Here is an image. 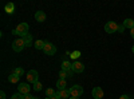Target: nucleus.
I'll list each match as a JSON object with an SVG mask.
<instances>
[{"label":"nucleus","instance_id":"nucleus-28","mask_svg":"<svg viewBox=\"0 0 134 99\" xmlns=\"http://www.w3.org/2000/svg\"><path fill=\"white\" fill-rule=\"evenodd\" d=\"M50 99H60V98L58 96V94H55V95H54V96H51Z\"/></svg>","mask_w":134,"mask_h":99},{"label":"nucleus","instance_id":"nucleus-13","mask_svg":"<svg viewBox=\"0 0 134 99\" xmlns=\"http://www.w3.org/2000/svg\"><path fill=\"white\" fill-rule=\"evenodd\" d=\"M62 70H64V71L72 70V63H70L69 60H64V62L62 63Z\"/></svg>","mask_w":134,"mask_h":99},{"label":"nucleus","instance_id":"nucleus-32","mask_svg":"<svg viewBox=\"0 0 134 99\" xmlns=\"http://www.w3.org/2000/svg\"><path fill=\"white\" fill-rule=\"evenodd\" d=\"M69 99H79V98H76V96H70Z\"/></svg>","mask_w":134,"mask_h":99},{"label":"nucleus","instance_id":"nucleus-18","mask_svg":"<svg viewBox=\"0 0 134 99\" xmlns=\"http://www.w3.org/2000/svg\"><path fill=\"white\" fill-rule=\"evenodd\" d=\"M44 44H46V42H44V40H36L34 46H35L36 50H43L44 48Z\"/></svg>","mask_w":134,"mask_h":99},{"label":"nucleus","instance_id":"nucleus-30","mask_svg":"<svg viewBox=\"0 0 134 99\" xmlns=\"http://www.w3.org/2000/svg\"><path fill=\"white\" fill-rule=\"evenodd\" d=\"M119 99H130L127 95H122V96H119Z\"/></svg>","mask_w":134,"mask_h":99},{"label":"nucleus","instance_id":"nucleus-5","mask_svg":"<svg viewBox=\"0 0 134 99\" xmlns=\"http://www.w3.org/2000/svg\"><path fill=\"white\" fill-rule=\"evenodd\" d=\"M43 52L46 54V55H52L57 52V47H55L52 43H50V42H46V44H44V48H43Z\"/></svg>","mask_w":134,"mask_h":99},{"label":"nucleus","instance_id":"nucleus-14","mask_svg":"<svg viewBox=\"0 0 134 99\" xmlns=\"http://www.w3.org/2000/svg\"><path fill=\"white\" fill-rule=\"evenodd\" d=\"M19 78H20V76H18L16 74H11L9 76H8V82L9 83H19Z\"/></svg>","mask_w":134,"mask_h":99},{"label":"nucleus","instance_id":"nucleus-27","mask_svg":"<svg viewBox=\"0 0 134 99\" xmlns=\"http://www.w3.org/2000/svg\"><path fill=\"white\" fill-rule=\"evenodd\" d=\"M24 99H34V96L31 94H27V95H24Z\"/></svg>","mask_w":134,"mask_h":99},{"label":"nucleus","instance_id":"nucleus-1","mask_svg":"<svg viewBox=\"0 0 134 99\" xmlns=\"http://www.w3.org/2000/svg\"><path fill=\"white\" fill-rule=\"evenodd\" d=\"M105 31L107 34H114V32H118V24L115 21H107L105 24Z\"/></svg>","mask_w":134,"mask_h":99},{"label":"nucleus","instance_id":"nucleus-35","mask_svg":"<svg viewBox=\"0 0 134 99\" xmlns=\"http://www.w3.org/2000/svg\"><path fill=\"white\" fill-rule=\"evenodd\" d=\"M46 99H50V98H46Z\"/></svg>","mask_w":134,"mask_h":99},{"label":"nucleus","instance_id":"nucleus-4","mask_svg":"<svg viewBox=\"0 0 134 99\" xmlns=\"http://www.w3.org/2000/svg\"><path fill=\"white\" fill-rule=\"evenodd\" d=\"M69 91H70V95H71V96H76V98H79V96L83 94V87H82V86L75 84V86H72V87H71V89H70Z\"/></svg>","mask_w":134,"mask_h":99},{"label":"nucleus","instance_id":"nucleus-7","mask_svg":"<svg viewBox=\"0 0 134 99\" xmlns=\"http://www.w3.org/2000/svg\"><path fill=\"white\" fill-rule=\"evenodd\" d=\"M72 71L76 74H81L85 71V64L82 62H74L72 63Z\"/></svg>","mask_w":134,"mask_h":99},{"label":"nucleus","instance_id":"nucleus-2","mask_svg":"<svg viewBox=\"0 0 134 99\" xmlns=\"http://www.w3.org/2000/svg\"><path fill=\"white\" fill-rule=\"evenodd\" d=\"M28 24L27 23H20L18 27H16V31H18V35H20L21 38L23 36H26V35H28Z\"/></svg>","mask_w":134,"mask_h":99},{"label":"nucleus","instance_id":"nucleus-9","mask_svg":"<svg viewBox=\"0 0 134 99\" xmlns=\"http://www.w3.org/2000/svg\"><path fill=\"white\" fill-rule=\"evenodd\" d=\"M93 96L94 99H102L103 98V90L100 87H94L93 89Z\"/></svg>","mask_w":134,"mask_h":99},{"label":"nucleus","instance_id":"nucleus-19","mask_svg":"<svg viewBox=\"0 0 134 99\" xmlns=\"http://www.w3.org/2000/svg\"><path fill=\"white\" fill-rule=\"evenodd\" d=\"M14 74H16L18 76H21V75L24 74V70L21 68V67H16V68L14 70Z\"/></svg>","mask_w":134,"mask_h":99},{"label":"nucleus","instance_id":"nucleus-23","mask_svg":"<svg viewBox=\"0 0 134 99\" xmlns=\"http://www.w3.org/2000/svg\"><path fill=\"white\" fill-rule=\"evenodd\" d=\"M11 99H24V95H21L20 92H18V94H14L12 96H11Z\"/></svg>","mask_w":134,"mask_h":99},{"label":"nucleus","instance_id":"nucleus-25","mask_svg":"<svg viewBox=\"0 0 134 99\" xmlns=\"http://www.w3.org/2000/svg\"><path fill=\"white\" fill-rule=\"evenodd\" d=\"M125 31V27H124V24L122 26H118V32H124Z\"/></svg>","mask_w":134,"mask_h":99},{"label":"nucleus","instance_id":"nucleus-10","mask_svg":"<svg viewBox=\"0 0 134 99\" xmlns=\"http://www.w3.org/2000/svg\"><path fill=\"white\" fill-rule=\"evenodd\" d=\"M46 14L43 12V11H38V12L35 14V19L36 21H39V23H43V21H46Z\"/></svg>","mask_w":134,"mask_h":99},{"label":"nucleus","instance_id":"nucleus-24","mask_svg":"<svg viewBox=\"0 0 134 99\" xmlns=\"http://www.w3.org/2000/svg\"><path fill=\"white\" fill-rule=\"evenodd\" d=\"M70 55H71V58H72V59H78V58L81 56V52H79V51H74V52L70 54Z\"/></svg>","mask_w":134,"mask_h":99},{"label":"nucleus","instance_id":"nucleus-16","mask_svg":"<svg viewBox=\"0 0 134 99\" xmlns=\"http://www.w3.org/2000/svg\"><path fill=\"white\" fill-rule=\"evenodd\" d=\"M23 40H24V43H26V47H30V46L32 44V35L28 34V35L23 36Z\"/></svg>","mask_w":134,"mask_h":99},{"label":"nucleus","instance_id":"nucleus-21","mask_svg":"<svg viewBox=\"0 0 134 99\" xmlns=\"http://www.w3.org/2000/svg\"><path fill=\"white\" fill-rule=\"evenodd\" d=\"M66 78H69V75H67V71L60 70V72H59V79H66Z\"/></svg>","mask_w":134,"mask_h":99},{"label":"nucleus","instance_id":"nucleus-29","mask_svg":"<svg viewBox=\"0 0 134 99\" xmlns=\"http://www.w3.org/2000/svg\"><path fill=\"white\" fill-rule=\"evenodd\" d=\"M72 72H74L72 70H69V71H67V75H69V76H72Z\"/></svg>","mask_w":134,"mask_h":99},{"label":"nucleus","instance_id":"nucleus-22","mask_svg":"<svg viewBox=\"0 0 134 99\" xmlns=\"http://www.w3.org/2000/svg\"><path fill=\"white\" fill-rule=\"evenodd\" d=\"M42 87H43L42 83H40V82H36L35 84H34V90H35V91H40V90H42Z\"/></svg>","mask_w":134,"mask_h":99},{"label":"nucleus","instance_id":"nucleus-12","mask_svg":"<svg viewBox=\"0 0 134 99\" xmlns=\"http://www.w3.org/2000/svg\"><path fill=\"white\" fill-rule=\"evenodd\" d=\"M124 27L133 30V28H134V20H133V19H125V20H124Z\"/></svg>","mask_w":134,"mask_h":99},{"label":"nucleus","instance_id":"nucleus-17","mask_svg":"<svg viewBox=\"0 0 134 99\" xmlns=\"http://www.w3.org/2000/svg\"><path fill=\"white\" fill-rule=\"evenodd\" d=\"M14 11H15V4H14V3L5 4V12H7V14H12Z\"/></svg>","mask_w":134,"mask_h":99},{"label":"nucleus","instance_id":"nucleus-20","mask_svg":"<svg viewBox=\"0 0 134 99\" xmlns=\"http://www.w3.org/2000/svg\"><path fill=\"white\" fill-rule=\"evenodd\" d=\"M54 95H55V91L51 89V87L46 90V96H47V98H51V96H54Z\"/></svg>","mask_w":134,"mask_h":99},{"label":"nucleus","instance_id":"nucleus-11","mask_svg":"<svg viewBox=\"0 0 134 99\" xmlns=\"http://www.w3.org/2000/svg\"><path fill=\"white\" fill-rule=\"evenodd\" d=\"M58 94V96L60 98V99H67V98H70L71 95H70V91L69 90H59V92H57Z\"/></svg>","mask_w":134,"mask_h":99},{"label":"nucleus","instance_id":"nucleus-31","mask_svg":"<svg viewBox=\"0 0 134 99\" xmlns=\"http://www.w3.org/2000/svg\"><path fill=\"white\" fill-rule=\"evenodd\" d=\"M130 35H131V38H133V39H134V28H133V30H131V32H130Z\"/></svg>","mask_w":134,"mask_h":99},{"label":"nucleus","instance_id":"nucleus-26","mask_svg":"<svg viewBox=\"0 0 134 99\" xmlns=\"http://www.w3.org/2000/svg\"><path fill=\"white\" fill-rule=\"evenodd\" d=\"M0 99H5V92H4V91L0 92Z\"/></svg>","mask_w":134,"mask_h":99},{"label":"nucleus","instance_id":"nucleus-6","mask_svg":"<svg viewBox=\"0 0 134 99\" xmlns=\"http://www.w3.org/2000/svg\"><path fill=\"white\" fill-rule=\"evenodd\" d=\"M38 71L36 70H31V71H28V74H27V80L30 82V83H32V84H35L36 82H38Z\"/></svg>","mask_w":134,"mask_h":99},{"label":"nucleus","instance_id":"nucleus-3","mask_svg":"<svg viewBox=\"0 0 134 99\" xmlns=\"http://www.w3.org/2000/svg\"><path fill=\"white\" fill-rule=\"evenodd\" d=\"M24 47H26V43H24L23 38L16 39V40L12 43V48H14V51H16V52H20V51L23 50Z\"/></svg>","mask_w":134,"mask_h":99},{"label":"nucleus","instance_id":"nucleus-33","mask_svg":"<svg viewBox=\"0 0 134 99\" xmlns=\"http://www.w3.org/2000/svg\"><path fill=\"white\" fill-rule=\"evenodd\" d=\"M131 51H133V54H134V46H133V47H131Z\"/></svg>","mask_w":134,"mask_h":99},{"label":"nucleus","instance_id":"nucleus-34","mask_svg":"<svg viewBox=\"0 0 134 99\" xmlns=\"http://www.w3.org/2000/svg\"><path fill=\"white\" fill-rule=\"evenodd\" d=\"M34 99H38V98H34Z\"/></svg>","mask_w":134,"mask_h":99},{"label":"nucleus","instance_id":"nucleus-15","mask_svg":"<svg viewBox=\"0 0 134 99\" xmlns=\"http://www.w3.org/2000/svg\"><path fill=\"white\" fill-rule=\"evenodd\" d=\"M66 86H67L66 79H59V80L57 82V87H58L59 90H66Z\"/></svg>","mask_w":134,"mask_h":99},{"label":"nucleus","instance_id":"nucleus-8","mask_svg":"<svg viewBox=\"0 0 134 99\" xmlns=\"http://www.w3.org/2000/svg\"><path fill=\"white\" fill-rule=\"evenodd\" d=\"M30 84H27V83H20L19 86H18V90H19V92L21 94V95H27V94H30Z\"/></svg>","mask_w":134,"mask_h":99}]
</instances>
